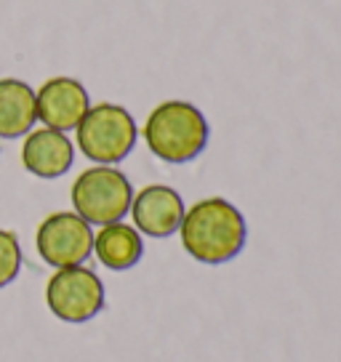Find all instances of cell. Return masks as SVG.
<instances>
[{"mask_svg": "<svg viewBox=\"0 0 341 362\" xmlns=\"http://www.w3.org/2000/svg\"><path fill=\"white\" fill-rule=\"evenodd\" d=\"M179 238L182 248L197 264L219 267L243 253L248 240V224L235 203L224 197H205L190 211H184Z\"/></svg>", "mask_w": 341, "mask_h": 362, "instance_id": "obj_1", "label": "cell"}, {"mask_svg": "<svg viewBox=\"0 0 341 362\" xmlns=\"http://www.w3.org/2000/svg\"><path fill=\"white\" fill-rule=\"evenodd\" d=\"M141 134L155 158L168 165H184L205 152L211 125L192 102L168 99L149 112Z\"/></svg>", "mask_w": 341, "mask_h": 362, "instance_id": "obj_2", "label": "cell"}, {"mask_svg": "<svg viewBox=\"0 0 341 362\" xmlns=\"http://www.w3.org/2000/svg\"><path fill=\"white\" fill-rule=\"evenodd\" d=\"M78 147L96 165H117L137 147L139 128L134 115L120 104L102 102L91 107L75 128Z\"/></svg>", "mask_w": 341, "mask_h": 362, "instance_id": "obj_3", "label": "cell"}, {"mask_svg": "<svg viewBox=\"0 0 341 362\" xmlns=\"http://www.w3.org/2000/svg\"><path fill=\"white\" fill-rule=\"evenodd\" d=\"M72 208L91 226L123 221L134 203V187L123 170L115 165H93L80 173L72 184Z\"/></svg>", "mask_w": 341, "mask_h": 362, "instance_id": "obj_4", "label": "cell"}, {"mask_svg": "<svg viewBox=\"0 0 341 362\" xmlns=\"http://www.w3.org/2000/svg\"><path fill=\"white\" fill-rule=\"evenodd\" d=\"M107 293H104L102 277L88 267H64L51 274L46 285V304L51 315L69 322L83 325L104 309Z\"/></svg>", "mask_w": 341, "mask_h": 362, "instance_id": "obj_5", "label": "cell"}, {"mask_svg": "<svg viewBox=\"0 0 341 362\" xmlns=\"http://www.w3.org/2000/svg\"><path fill=\"white\" fill-rule=\"evenodd\" d=\"M35 245L40 259L54 269L80 267L93 253V229L75 211H59L37 226Z\"/></svg>", "mask_w": 341, "mask_h": 362, "instance_id": "obj_6", "label": "cell"}, {"mask_svg": "<svg viewBox=\"0 0 341 362\" xmlns=\"http://www.w3.org/2000/svg\"><path fill=\"white\" fill-rule=\"evenodd\" d=\"M37 120L54 131H75L78 123L91 110L86 86L75 78H51L35 90Z\"/></svg>", "mask_w": 341, "mask_h": 362, "instance_id": "obj_7", "label": "cell"}, {"mask_svg": "<svg viewBox=\"0 0 341 362\" xmlns=\"http://www.w3.org/2000/svg\"><path fill=\"white\" fill-rule=\"evenodd\" d=\"M184 200L173 187L166 184H149L141 192H134L131 218L139 235L155 240H166L179 232L184 218Z\"/></svg>", "mask_w": 341, "mask_h": 362, "instance_id": "obj_8", "label": "cell"}, {"mask_svg": "<svg viewBox=\"0 0 341 362\" xmlns=\"http://www.w3.org/2000/svg\"><path fill=\"white\" fill-rule=\"evenodd\" d=\"M75 163V144L67 134L54 128H37L24 136L22 165L37 179H59Z\"/></svg>", "mask_w": 341, "mask_h": 362, "instance_id": "obj_9", "label": "cell"}, {"mask_svg": "<svg viewBox=\"0 0 341 362\" xmlns=\"http://www.w3.org/2000/svg\"><path fill=\"white\" fill-rule=\"evenodd\" d=\"M93 253L107 269L128 272L144 256V240L137 232V226L115 221V224H104L93 235Z\"/></svg>", "mask_w": 341, "mask_h": 362, "instance_id": "obj_10", "label": "cell"}, {"mask_svg": "<svg viewBox=\"0 0 341 362\" xmlns=\"http://www.w3.org/2000/svg\"><path fill=\"white\" fill-rule=\"evenodd\" d=\"M37 123L35 90L16 78L0 80V139H19Z\"/></svg>", "mask_w": 341, "mask_h": 362, "instance_id": "obj_11", "label": "cell"}, {"mask_svg": "<svg viewBox=\"0 0 341 362\" xmlns=\"http://www.w3.org/2000/svg\"><path fill=\"white\" fill-rule=\"evenodd\" d=\"M22 269V245L19 238L8 232V229H0V288L11 285L16 280V274Z\"/></svg>", "mask_w": 341, "mask_h": 362, "instance_id": "obj_12", "label": "cell"}]
</instances>
